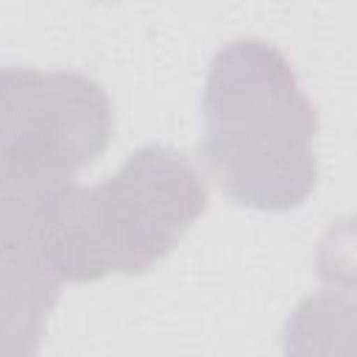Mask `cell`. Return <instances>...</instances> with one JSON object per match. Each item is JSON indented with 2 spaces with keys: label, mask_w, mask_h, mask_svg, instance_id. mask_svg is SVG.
<instances>
[{
  "label": "cell",
  "mask_w": 357,
  "mask_h": 357,
  "mask_svg": "<svg viewBox=\"0 0 357 357\" xmlns=\"http://www.w3.org/2000/svg\"><path fill=\"white\" fill-rule=\"evenodd\" d=\"M315 114L287 61L259 39L231 42L206 81L204 153L237 204L290 209L315 181Z\"/></svg>",
  "instance_id": "1"
},
{
  "label": "cell",
  "mask_w": 357,
  "mask_h": 357,
  "mask_svg": "<svg viewBox=\"0 0 357 357\" xmlns=\"http://www.w3.org/2000/svg\"><path fill=\"white\" fill-rule=\"evenodd\" d=\"M206 206V187L170 148L148 145L100 187H61L50 229L56 279L142 273L173 251Z\"/></svg>",
  "instance_id": "2"
},
{
  "label": "cell",
  "mask_w": 357,
  "mask_h": 357,
  "mask_svg": "<svg viewBox=\"0 0 357 357\" xmlns=\"http://www.w3.org/2000/svg\"><path fill=\"white\" fill-rule=\"evenodd\" d=\"M112 137L100 84L78 73L0 70V173L64 181L95 162Z\"/></svg>",
  "instance_id": "3"
},
{
  "label": "cell",
  "mask_w": 357,
  "mask_h": 357,
  "mask_svg": "<svg viewBox=\"0 0 357 357\" xmlns=\"http://www.w3.org/2000/svg\"><path fill=\"white\" fill-rule=\"evenodd\" d=\"M59 298V279L0 273V357H33Z\"/></svg>",
  "instance_id": "4"
}]
</instances>
